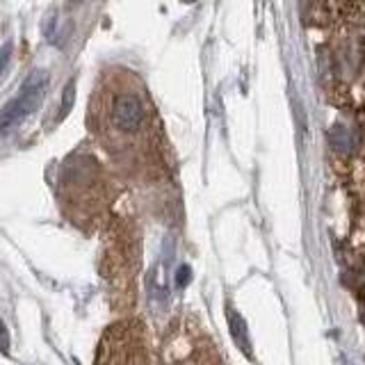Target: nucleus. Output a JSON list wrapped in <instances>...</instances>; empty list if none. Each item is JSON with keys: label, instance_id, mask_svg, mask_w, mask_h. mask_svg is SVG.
Instances as JSON below:
<instances>
[{"label": "nucleus", "instance_id": "423d86ee", "mask_svg": "<svg viewBox=\"0 0 365 365\" xmlns=\"http://www.w3.org/2000/svg\"><path fill=\"white\" fill-rule=\"evenodd\" d=\"M73 101H76V83L73 80H68L64 91H62V106H60V119H64L68 112L73 108Z\"/></svg>", "mask_w": 365, "mask_h": 365}, {"label": "nucleus", "instance_id": "20e7f679", "mask_svg": "<svg viewBox=\"0 0 365 365\" xmlns=\"http://www.w3.org/2000/svg\"><path fill=\"white\" fill-rule=\"evenodd\" d=\"M327 137H329L331 148L340 155H351L354 151H356V144H359L356 133H354L351 128H347L345 123H336L334 128L327 133Z\"/></svg>", "mask_w": 365, "mask_h": 365}, {"label": "nucleus", "instance_id": "9b49d317", "mask_svg": "<svg viewBox=\"0 0 365 365\" xmlns=\"http://www.w3.org/2000/svg\"><path fill=\"white\" fill-rule=\"evenodd\" d=\"M182 3H187V5H192V3H197V0H182Z\"/></svg>", "mask_w": 365, "mask_h": 365}, {"label": "nucleus", "instance_id": "f03ea898", "mask_svg": "<svg viewBox=\"0 0 365 365\" xmlns=\"http://www.w3.org/2000/svg\"><path fill=\"white\" fill-rule=\"evenodd\" d=\"M98 365H148L140 336L133 329H117L103 342Z\"/></svg>", "mask_w": 365, "mask_h": 365}, {"label": "nucleus", "instance_id": "1a4fd4ad", "mask_svg": "<svg viewBox=\"0 0 365 365\" xmlns=\"http://www.w3.org/2000/svg\"><path fill=\"white\" fill-rule=\"evenodd\" d=\"M190 277H192V274H190V267H187V265H182V267L178 269V274H176V281H178L180 288L190 281Z\"/></svg>", "mask_w": 365, "mask_h": 365}, {"label": "nucleus", "instance_id": "f257e3e1", "mask_svg": "<svg viewBox=\"0 0 365 365\" xmlns=\"http://www.w3.org/2000/svg\"><path fill=\"white\" fill-rule=\"evenodd\" d=\"M46 87H48V71H43V68H37V71H32L26 78L19 96L9 101L3 114H0V128H3V133H7L11 125H19L34 108H39Z\"/></svg>", "mask_w": 365, "mask_h": 365}, {"label": "nucleus", "instance_id": "7ed1b4c3", "mask_svg": "<svg viewBox=\"0 0 365 365\" xmlns=\"http://www.w3.org/2000/svg\"><path fill=\"white\" fill-rule=\"evenodd\" d=\"M144 106L142 101L133 94H119L112 103V123L117 125L121 133H135L142 128L144 123Z\"/></svg>", "mask_w": 365, "mask_h": 365}, {"label": "nucleus", "instance_id": "39448f33", "mask_svg": "<svg viewBox=\"0 0 365 365\" xmlns=\"http://www.w3.org/2000/svg\"><path fill=\"white\" fill-rule=\"evenodd\" d=\"M231 331H233V338L235 342H240V347L245 351H249V334H247V327L242 322V317L231 313Z\"/></svg>", "mask_w": 365, "mask_h": 365}, {"label": "nucleus", "instance_id": "9d476101", "mask_svg": "<svg viewBox=\"0 0 365 365\" xmlns=\"http://www.w3.org/2000/svg\"><path fill=\"white\" fill-rule=\"evenodd\" d=\"M68 3H71V7H76V5H80V3H83V0H68Z\"/></svg>", "mask_w": 365, "mask_h": 365}, {"label": "nucleus", "instance_id": "6e6552de", "mask_svg": "<svg viewBox=\"0 0 365 365\" xmlns=\"http://www.w3.org/2000/svg\"><path fill=\"white\" fill-rule=\"evenodd\" d=\"M9 53H11V41H5L3 55H0V64H3V76L7 73V66H9Z\"/></svg>", "mask_w": 365, "mask_h": 365}, {"label": "nucleus", "instance_id": "0eeeda50", "mask_svg": "<svg viewBox=\"0 0 365 365\" xmlns=\"http://www.w3.org/2000/svg\"><path fill=\"white\" fill-rule=\"evenodd\" d=\"M57 28V11H51L48 19H46V26H43V34L48 39H53V30Z\"/></svg>", "mask_w": 365, "mask_h": 365}, {"label": "nucleus", "instance_id": "f8f14e48", "mask_svg": "<svg viewBox=\"0 0 365 365\" xmlns=\"http://www.w3.org/2000/svg\"><path fill=\"white\" fill-rule=\"evenodd\" d=\"M363 324H365V313H363Z\"/></svg>", "mask_w": 365, "mask_h": 365}]
</instances>
